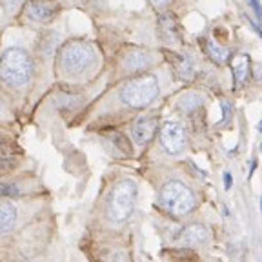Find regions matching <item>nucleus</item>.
I'll return each instance as SVG.
<instances>
[{
  "label": "nucleus",
  "mask_w": 262,
  "mask_h": 262,
  "mask_svg": "<svg viewBox=\"0 0 262 262\" xmlns=\"http://www.w3.org/2000/svg\"><path fill=\"white\" fill-rule=\"evenodd\" d=\"M35 73L31 55L24 48H8L0 55V80L9 88L28 86Z\"/></svg>",
  "instance_id": "obj_1"
},
{
  "label": "nucleus",
  "mask_w": 262,
  "mask_h": 262,
  "mask_svg": "<svg viewBox=\"0 0 262 262\" xmlns=\"http://www.w3.org/2000/svg\"><path fill=\"white\" fill-rule=\"evenodd\" d=\"M97 62V53L91 44L84 40H71L60 48L58 55V73L68 78L84 75Z\"/></svg>",
  "instance_id": "obj_2"
},
{
  "label": "nucleus",
  "mask_w": 262,
  "mask_h": 262,
  "mask_svg": "<svg viewBox=\"0 0 262 262\" xmlns=\"http://www.w3.org/2000/svg\"><path fill=\"white\" fill-rule=\"evenodd\" d=\"M177 106H179L182 111H186V113H193L196 107L202 106V97L196 93H188L180 98L179 102H177Z\"/></svg>",
  "instance_id": "obj_14"
},
{
  "label": "nucleus",
  "mask_w": 262,
  "mask_h": 262,
  "mask_svg": "<svg viewBox=\"0 0 262 262\" xmlns=\"http://www.w3.org/2000/svg\"><path fill=\"white\" fill-rule=\"evenodd\" d=\"M260 209H262V199H260Z\"/></svg>",
  "instance_id": "obj_26"
},
{
  "label": "nucleus",
  "mask_w": 262,
  "mask_h": 262,
  "mask_svg": "<svg viewBox=\"0 0 262 262\" xmlns=\"http://www.w3.org/2000/svg\"><path fill=\"white\" fill-rule=\"evenodd\" d=\"M159 95V82L153 75L131 78L120 90V100L129 107H146Z\"/></svg>",
  "instance_id": "obj_5"
},
{
  "label": "nucleus",
  "mask_w": 262,
  "mask_h": 262,
  "mask_svg": "<svg viewBox=\"0 0 262 262\" xmlns=\"http://www.w3.org/2000/svg\"><path fill=\"white\" fill-rule=\"evenodd\" d=\"M16 224H18V208L15 206V202L2 199L0 201V241L9 237L15 231Z\"/></svg>",
  "instance_id": "obj_9"
},
{
  "label": "nucleus",
  "mask_w": 262,
  "mask_h": 262,
  "mask_svg": "<svg viewBox=\"0 0 262 262\" xmlns=\"http://www.w3.org/2000/svg\"><path fill=\"white\" fill-rule=\"evenodd\" d=\"M229 115H231V106H229L228 100H224V102H222V120H224V122H228Z\"/></svg>",
  "instance_id": "obj_21"
},
{
  "label": "nucleus",
  "mask_w": 262,
  "mask_h": 262,
  "mask_svg": "<svg viewBox=\"0 0 262 262\" xmlns=\"http://www.w3.org/2000/svg\"><path fill=\"white\" fill-rule=\"evenodd\" d=\"M157 127H159V119L157 115H144L140 119L135 120L133 127H131V137L139 146H146L149 140L155 137Z\"/></svg>",
  "instance_id": "obj_8"
},
{
  "label": "nucleus",
  "mask_w": 262,
  "mask_h": 262,
  "mask_svg": "<svg viewBox=\"0 0 262 262\" xmlns=\"http://www.w3.org/2000/svg\"><path fill=\"white\" fill-rule=\"evenodd\" d=\"M62 6L58 0H29L24 6V16L26 20L35 22V24H51L60 13Z\"/></svg>",
  "instance_id": "obj_7"
},
{
  "label": "nucleus",
  "mask_w": 262,
  "mask_h": 262,
  "mask_svg": "<svg viewBox=\"0 0 262 262\" xmlns=\"http://www.w3.org/2000/svg\"><path fill=\"white\" fill-rule=\"evenodd\" d=\"M4 110V104H2V100H0V111Z\"/></svg>",
  "instance_id": "obj_25"
},
{
  "label": "nucleus",
  "mask_w": 262,
  "mask_h": 262,
  "mask_svg": "<svg viewBox=\"0 0 262 262\" xmlns=\"http://www.w3.org/2000/svg\"><path fill=\"white\" fill-rule=\"evenodd\" d=\"M206 46H208L206 49H208L209 57H211L215 62H224L226 58H228V51H226L222 46L215 44L213 40H208V44H206Z\"/></svg>",
  "instance_id": "obj_15"
},
{
  "label": "nucleus",
  "mask_w": 262,
  "mask_h": 262,
  "mask_svg": "<svg viewBox=\"0 0 262 262\" xmlns=\"http://www.w3.org/2000/svg\"><path fill=\"white\" fill-rule=\"evenodd\" d=\"M137 201V184L133 180L124 179L115 184L111 189L110 199H107V209L106 215L110 222L113 224H120L131 215L133 208H135Z\"/></svg>",
  "instance_id": "obj_4"
},
{
  "label": "nucleus",
  "mask_w": 262,
  "mask_h": 262,
  "mask_svg": "<svg viewBox=\"0 0 262 262\" xmlns=\"http://www.w3.org/2000/svg\"><path fill=\"white\" fill-rule=\"evenodd\" d=\"M151 62V55L144 51V49H133L126 55L124 58V70L133 73V71H140L144 70L147 64Z\"/></svg>",
  "instance_id": "obj_11"
},
{
  "label": "nucleus",
  "mask_w": 262,
  "mask_h": 262,
  "mask_svg": "<svg viewBox=\"0 0 262 262\" xmlns=\"http://www.w3.org/2000/svg\"><path fill=\"white\" fill-rule=\"evenodd\" d=\"M149 2H151V4L155 6V8H162V6L168 4L169 0H149Z\"/></svg>",
  "instance_id": "obj_22"
},
{
  "label": "nucleus",
  "mask_w": 262,
  "mask_h": 262,
  "mask_svg": "<svg viewBox=\"0 0 262 262\" xmlns=\"http://www.w3.org/2000/svg\"><path fill=\"white\" fill-rule=\"evenodd\" d=\"M160 146L169 155H180L188 146V131L179 120H166L160 127Z\"/></svg>",
  "instance_id": "obj_6"
},
{
  "label": "nucleus",
  "mask_w": 262,
  "mask_h": 262,
  "mask_svg": "<svg viewBox=\"0 0 262 262\" xmlns=\"http://www.w3.org/2000/svg\"><path fill=\"white\" fill-rule=\"evenodd\" d=\"M206 237H208V229H206L204 226H201V224L188 226V228H184V229H182V233H180L182 242H186V244H189V246L202 244V242L206 241Z\"/></svg>",
  "instance_id": "obj_12"
},
{
  "label": "nucleus",
  "mask_w": 262,
  "mask_h": 262,
  "mask_svg": "<svg viewBox=\"0 0 262 262\" xmlns=\"http://www.w3.org/2000/svg\"><path fill=\"white\" fill-rule=\"evenodd\" d=\"M15 262H49V257L48 253H42V251H33V255H29V257L26 258H16Z\"/></svg>",
  "instance_id": "obj_18"
},
{
  "label": "nucleus",
  "mask_w": 262,
  "mask_h": 262,
  "mask_svg": "<svg viewBox=\"0 0 262 262\" xmlns=\"http://www.w3.org/2000/svg\"><path fill=\"white\" fill-rule=\"evenodd\" d=\"M257 129H258V131H260V133H262V120H260V122H258V126H257Z\"/></svg>",
  "instance_id": "obj_24"
},
{
  "label": "nucleus",
  "mask_w": 262,
  "mask_h": 262,
  "mask_svg": "<svg viewBox=\"0 0 262 262\" xmlns=\"http://www.w3.org/2000/svg\"><path fill=\"white\" fill-rule=\"evenodd\" d=\"M18 195H20V188L16 184H13V182H0V196L8 199V196H18Z\"/></svg>",
  "instance_id": "obj_17"
},
{
  "label": "nucleus",
  "mask_w": 262,
  "mask_h": 262,
  "mask_svg": "<svg viewBox=\"0 0 262 262\" xmlns=\"http://www.w3.org/2000/svg\"><path fill=\"white\" fill-rule=\"evenodd\" d=\"M159 202L173 217H184L196 206L193 191L180 180H169L162 186L159 193Z\"/></svg>",
  "instance_id": "obj_3"
},
{
  "label": "nucleus",
  "mask_w": 262,
  "mask_h": 262,
  "mask_svg": "<svg viewBox=\"0 0 262 262\" xmlns=\"http://www.w3.org/2000/svg\"><path fill=\"white\" fill-rule=\"evenodd\" d=\"M231 70H233L235 86L244 84V80L248 78V73H250V58H248V55H241V57L235 58V62L231 64Z\"/></svg>",
  "instance_id": "obj_13"
},
{
  "label": "nucleus",
  "mask_w": 262,
  "mask_h": 262,
  "mask_svg": "<svg viewBox=\"0 0 262 262\" xmlns=\"http://www.w3.org/2000/svg\"><path fill=\"white\" fill-rule=\"evenodd\" d=\"M177 71H179L180 77L189 78L193 75V62L189 60L188 57H182L179 62H177Z\"/></svg>",
  "instance_id": "obj_16"
},
{
  "label": "nucleus",
  "mask_w": 262,
  "mask_h": 262,
  "mask_svg": "<svg viewBox=\"0 0 262 262\" xmlns=\"http://www.w3.org/2000/svg\"><path fill=\"white\" fill-rule=\"evenodd\" d=\"M20 160V147L13 140L0 137V173H8Z\"/></svg>",
  "instance_id": "obj_10"
},
{
  "label": "nucleus",
  "mask_w": 262,
  "mask_h": 262,
  "mask_svg": "<svg viewBox=\"0 0 262 262\" xmlns=\"http://www.w3.org/2000/svg\"><path fill=\"white\" fill-rule=\"evenodd\" d=\"M251 8H253L255 15H257L258 20H262V8H260V0H250Z\"/></svg>",
  "instance_id": "obj_20"
},
{
  "label": "nucleus",
  "mask_w": 262,
  "mask_h": 262,
  "mask_svg": "<svg viewBox=\"0 0 262 262\" xmlns=\"http://www.w3.org/2000/svg\"><path fill=\"white\" fill-rule=\"evenodd\" d=\"M24 0H0V4H2V8L6 9L8 13H13L18 9V6L22 4Z\"/></svg>",
  "instance_id": "obj_19"
},
{
  "label": "nucleus",
  "mask_w": 262,
  "mask_h": 262,
  "mask_svg": "<svg viewBox=\"0 0 262 262\" xmlns=\"http://www.w3.org/2000/svg\"><path fill=\"white\" fill-rule=\"evenodd\" d=\"M224 184H226V189L231 188V175H229V173H224Z\"/></svg>",
  "instance_id": "obj_23"
}]
</instances>
